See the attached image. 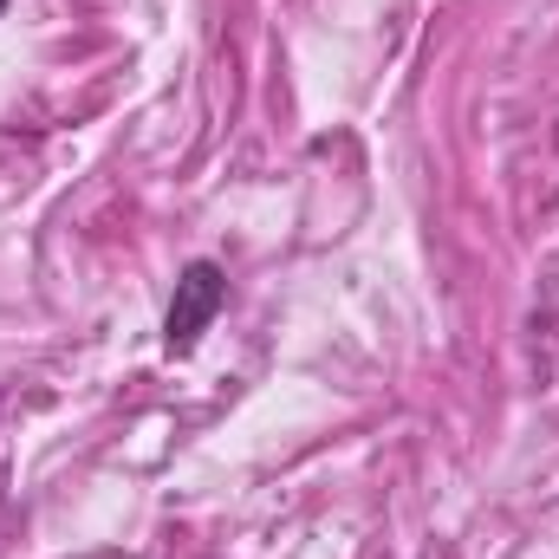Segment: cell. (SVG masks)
I'll list each match as a JSON object with an SVG mask.
<instances>
[{"mask_svg": "<svg viewBox=\"0 0 559 559\" xmlns=\"http://www.w3.org/2000/svg\"><path fill=\"white\" fill-rule=\"evenodd\" d=\"M0 7H7V0H0Z\"/></svg>", "mask_w": 559, "mask_h": 559, "instance_id": "2", "label": "cell"}, {"mask_svg": "<svg viewBox=\"0 0 559 559\" xmlns=\"http://www.w3.org/2000/svg\"><path fill=\"white\" fill-rule=\"evenodd\" d=\"M222 299H228V274H222L215 261H189L182 280H176L169 312H163V352H169V358H189L195 338L209 332V319L222 312Z\"/></svg>", "mask_w": 559, "mask_h": 559, "instance_id": "1", "label": "cell"}]
</instances>
